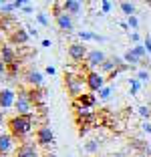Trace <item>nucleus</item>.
I'll list each match as a JSON object with an SVG mask.
<instances>
[{"label": "nucleus", "mask_w": 151, "mask_h": 157, "mask_svg": "<svg viewBox=\"0 0 151 157\" xmlns=\"http://www.w3.org/2000/svg\"><path fill=\"white\" fill-rule=\"evenodd\" d=\"M143 46H145L147 55H151V36H149V34H147V36L143 38Z\"/></svg>", "instance_id": "nucleus-37"}, {"label": "nucleus", "mask_w": 151, "mask_h": 157, "mask_svg": "<svg viewBox=\"0 0 151 157\" xmlns=\"http://www.w3.org/2000/svg\"><path fill=\"white\" fill-rule=\"evenodd\" d=\"M107 60V55L103 51H99V48H93V51H89V55H87V59H85V65L89 67L91 71H95L97 67L101 69V65Z\"/></svg>", "instance_id": "nucleus-7"}, {"label": "nucleus", "mask_w": 151, "mask_h": 157, "mask_svg": "<svg viewBox=\"0 0 151 157\" xmlns=\"http://www.w3.org/2000/svg\"><path fill=\"white\" fill-rule=\"evenodd\" d=\"M0 133H2V131H0Z\"/></svg>", "instance_id": "nucleus-50"}, {"label": "nucleus", "mask_w": 151, "mask_h": 157, "mask_svg": "<svg viewBox=\"0 0 151 157\" xmlns=\"http://www.w3.org/2000/svg\"><path fill=\"white\" fill-rule=\"evenodd\" d=\"M14 103H16V93L12 89H0V109L6 111V109L14 107Z\"/></svg>", "instance_id": "nucleus-10"}, {"label": "nucleus", "mask_w": 151, "mask_h": 157, "mask_svg": "<svg viewBox=\"0 0 151 157\" xmlns=\"http://www.w3.org/2000/svg\"><path fill=\"white\" fill-rule=\"evenodd\" d=\"M149 143H151V139H149Z\"/></svg>", "instance_id": "nucleus-48"}, {"label": "nucleus", "mask_w": 151, "mask_h": 157, "mask_svg": "<svg viewBox=\"0 0 151 157\" xmlns=\"http://www.w3.org/2000/svg\"><path fill=\"white\" fill-rule=\"evenodd\" d=\"M2 123H4V113H2V109H0V127H2Z\"/></svg>", "instance_id": "nucleus-43"}, {"label": "nucleus", "mask_w": 151, "mask_h": 157, "mask_svg": "<svg viewBox=\"0 0 151 157\" xmlns=\"http://www.w3.org/2000/svg\"><path fill=\"white\" fill-rule=\"evenodd\" d=\"M131 40L135 42V44H139V34L137 33H131Z\"/></svg>", "instance_id": "nucleus-40"}, {"label": "nucleus", "mask_w": 151, "mask_h": 157, "mask_svg": "<svg viewBox=\"0 0 151 157\" xmlns=\"http://www.w3.org/2000/svg\"><path fill=\"white\" fill-rule=\"evenodd\" d=\"M105 81H107V78L103 77L99 71H89V73L85 75V83H87L89 93H99L101 89H105L107 87Z\"/></svg>", "instance_id": "nucleus-4"}, {"label": "nucleus", "mask_w": 151, "mask_h": 157, "mask_svg": "<svg viewBox=\"0 0 151 157\" xmlns=\"http://www.w3.org/2000/svg\"><path fill=\"white\" fill-rule=\"evenodd\" d=\"M85 151L87 153H97L99 151V141H95V139H91V141H87V143H85Z\"/></svg>", "instance_id": "nucleus-27"}, {"label": "nucleus", "mask_w": 151, "mask_h": 157, "mask_svg": "<svg viewBox=\"0 0 151 157\" xmlns=\"http://www.w3.org/2000/svg\"><path fill=\"white\" fill-rule=\"evenodd\" d=\"M0 78H8V67L0 60Z\"/></svg>", "instance_id": "nucleus-34"}, {"label": "nucleus", "mask_w": 151, "mask_h": 157, "mask_svg": "<svg viewBox=\"0 0 151 157\" xmlns=\"http://www.w3.org/2000/svg\"><path fill=\"white\" fill-rule=\"evenodd\" d=\"M95 105H97L95 93H83L81 97L75 99V107H79V109H93Z\"/></svg>", "instance_id": "nucleus-12"}, {"label": "nucleus", "mask_w": 151, "mask_h": 157, "mask_svg": "<svg viewBox=\"0 0 151 157\" xmlns=\"http://www.w3.org/2000/svg\"><path fill=\"white\" fill-rule=\"evenodd\" d=\"M52 143H55V133H52V129H50L48 125L38 127L37 129V145L46 147V145H52Z\"/></svg>", "instance_id": "nucleus-8"}, {"label": "nucleus", "mask_w": 151, "mask_h": 157, "mask_svg": "<svg viewBox=\"0 0 151 157\" xmlns=\"http://www.w3.org/2000/svg\"><path fill=\"white\" fill-rule=\"evenodd\" d=\"M117 69V67H115V60H113V56H107V60L105 63H103V65H101V75H103V77H109L111 73H113V71Z\"/></svg>", "instance_id": "nucleus-20"}, {"label": "nucleus", "mask_w": 151, "mask_h": 157, "mask_svg": "<svg viewBox=\"0 0 151 157\" xmlns=\"http://www.w3.org/2000/svg\"><path fill=\"white\" fill-rule=\"evenodd\" d=\"M28 95H30V101H32V107H42L45 109V89H28Z\"/></svg>", "instance_id": "nucleus-17"}, {"label": "nucleus", "mask_w": 151, "mask_h": 157, "mask_svg": "<svg viewBox=\"0 0 151 157\" xmlns=\"http://www.w3.org/2000/svg\"><path fill=\"white\" fill-rule=\"evenodd\" d=\"M77 34H79V38H81V42H85V40L105 42V40H107L105 36H101V34H97V33H91V30H81V33H77Z\"/></svg>", "instance_id": "nucleus-19"}, {"label": "nucleus", "mask_w": 151, "mask_h": 157, "mask_svg": "<svg viewBox=\"0 0 151 157\" xmlns=\"http://www.w3.org/2000/svg\"><path fill=\"white\" fill-rule=\"evenodd\" d=\"M141 131L151 137V121H143V123H141Z\"/></svg>", "instance_id": "nucleus-35"}, {"label": "nucleus", "mask_w": 151, "mask_h": 157, "mask_svg": "<svg viewBox=\"0 0 151 157\" xmlns=\"http://www.w3.org/2000/svg\"><path fill=\"white\" fill-rule=\"evenodd\" d=\"M41 44H42V46H50V40H48V38H42Z\"/></svg>", "instance_id": "nucleus-42"}, {"label": "nucleus", "mask_w": 151, "mask_h": 157, "mask_svg": "<svg viewBox=\"0 0 151 157\" xmlns=\"http://www.w3.org/2000/svg\"><path fill=\"white\" fill-rule=\"evenodd\" d=\"M119 8H121V12H123L127 18L129 16H135V4H133V2H121Z\"/></svg>", "instance_id": "nucleus-22"}, {"label": "nucleus", "mask_w": 151, "mask_h": 157, "mask_svg": "<svg viewBox=\"0 0 151 157\" xmlns=\"http://www.w3.org/2000/svg\"><path fill=\"white\" fill-rule=\"evenodd\" d=\"M0 60L4 63L6 67H10V65H14L16 63V51L12 48V44H2V48H0Z\"/></svg>", "instance_id": "nucleus-14"}, {"label": "nucleus", "mask_w": 151, "mask_h": 157, "mask_svg": "<svg viewBox=\"0 0 151 157\" xmlns=\"http://www.w3.org/2000/svg\"><path fill=\"white\" fill-rule=\"evenodd\" d=\"M111 93H113V89H111V87H105V89H101V91L97 93V95H99L101 101H107V99L111 97Z\"/></svg>", "instance_id": "nucleus-29"}, {"label": "nucleus", "mask_w": 151, "mask_h": 157, "mask_svg": "<svg viewBox=\"0 0 151 157\" xmlns=\"http://www.w3.org/2000/svg\"><path fill=\"white\" fill-rule=\"evenodd\" d=\"M127 24L133 28V30H137V28H139V18H137V16H129V18H127Z\"/></svg>", "instance_id": "nucleus-33"}, {"label": "nucleus", "mask_w": 151, "mask_h": 157, "mask_svg": "<svg viewBox=\"0 0 151 157\" xmlns=\"http://www.w3.org/2000/svg\"><path fill=\"white\" fill-rule=\"evenodd\" d=\"M28 38H30V34H28V30L24 26H18L16 30H12V33L8 34V40H10V44H26L28 42Z\"/></svg>", "instance_id": "nucleus-11"}, {"label": "nucleus", "mask_w": 151, "mask_h": 157, "mask_svg": "<svg viewBox=\"0 0 151 157\" xmlns=\"http://www.w3.org/2000/svg\"><path fill=\"white\" fill-rule=\"evenodd\" d=\"M147 4H149V6H151V0H147Z\"/></svg>", "instance_id": "nucleus-46"}, {"label": "nucleus", "mask_w": 151, "mask_h": 157, "mask_svg": "<svg viewBox=\"0 0 151 157\" xmlns=\"http://www.w3.org/2000/svg\"><path fill=\"white\" fill-rule=\"evenodd\" d=\"M137 115L141 117L143 121H151V107H147V105H139V107H137Z\"/></svg>", "instance_id": "nucleus-24"}, {"label": "nucleus", "mask_w": 151, "mask_h": 157, "mask_svg": "<svg viewBox=\"0 0 151 157\" xmlns=\"http://www.w3.org/2000/svg\"><path fill=\"white\" fill-rule=\"evenodd\" d=\"M137 157H145V155H137Z\"/></svg>", "instance_id": "nucleus-47"}, {"label": "nucleus", "mask_w": 151, "mask_h": 157, "mask_svg": "<svg viewBox=\"0 0 151 157\" xmlns=\"http://www.w3.org/2000/svg\"><path fill=\"white\" fill-rule=\"evenodd\" d=\"M46 75H50V77L56 75V69H55V67H46Z\"/></svg>", "instance_id": "nucleus-39"}, {"label": "nucleus", "mask_w": 151, "mask_h": 157, "mask_svg": "<svg viewBox=\"0 0 151 157\" xmlns=\"http://www.w3.org/2000/svg\"><path fill=\"white\" fill-rule=\"evenodd\" d=\"M32 10H34V8H32L30 4H26V6L22 8V12H24V14H32Z\"/></svg>", "instance_id": "nucleus-38"}, {"label": "nucleus", "mask_w": 151, "mask_h": 157, "mask_svg": "<svg viewBox=\"0 0 151 157\" xmlns=\"http://www.w3.org/2000/svg\"><path fill=\"white\" fill-rule=\"evenodd\" d=\"M111 8H113V4H111L109 0H103V2H101V12L103 14H109Z\"/></svg>", "instance_id": "nucleus-32"}, {"label": "nucleus", "mask_w": 151, "mask_h": 157, "mask_svg": "<svg viewBox=\"0 0 151 157\" xmlns=\"http://www.w3.org/2000/svg\"><path fill=\"white\" fill-rule=\"evenodd\" d=\"M24 81L30 85V89H41L42 83H45L42 73H38V71H34V69H28V71H26V75H24Z\"/></svg>", "instance_id": "nucleus-15"}, {"label": "nucleus", "mask_w": 151, "mask_h": 157, "mask_svg": "<svg viewBox=\"0 0 151 157\" xmlns=\"http://www.w3.org/2000/svg\"><path fill=\"white\" fill-rule=\"evenodd\" d=\"M123 60H125V63H127L129 67H137V65H141V63H143V60L139 59L137 55H133L131 51H127V52H125V55H123Z\"/></svg>", "instance_id": "nucleus-21"}, {"label": "nucleus", "mask_w": 151, "mask_h": 157, "mask_svg": "<svg viewBox=\"0 0 151 157\" xmlns=\"http://www.w3.org/2000/svg\"><path fill=\"white\" fill-rule=\"evenodd\" d=\"M37 20H38V24H42V26H48V16H46V12H38Z\"/></svg>", "instance_id": "nucleus-31"}, {"label": "nucleus", "mask_w": 151, "mask_h": 157, "mask_svg": "<svg viewBox=\"0 0 151 157\" xmlns=\"http://www.w3.org/2000/svg\"><path fill=\"white\" fill-rule=\"evenodd\" d=\"M129 51H131L133 55H137L141 60L147 59V51H145V46H143V44H133V48H129Z\"/></svg>", "instance_id": "nucleus-25"}, {"label": "nucleus", "mask_w": 151, "mask_h": 157, "mask_svg": "<svg viewBox=\"0 0 151 157\" xmlns=\"http://www.w3.org/2000/svg\"><path fill=\"white\" fill-rule=\"evenodd\" d=\"M63 10L75 18V16L81 14V4H79L77 0H64V2H63Z\"/></svg>", "instance_id": "nucleus-18"}, {"label": "nucleus", "mask_w": 151, "mask_h": 157, "mask_svg": "<svg viewBox=\"0 0 151 157\" xmlns=\"http://www.w3.org/2000/svg\"><path fill=\"white\" fill-rule=\"evenodd\" d=\"M34 113H30V115H14L12 119H8V133L12 135L14 139H18V141H22L28 137V135L32 133V123H34Z\"/></svg>", "instance_id": "nucleus-1"}, {"label": "nucleus", "mask_w": 151, "mask_h": 157, "mask_svg": "<svg viewBox=\"0 0 151 157\" xmlns=\"http://www.w3.org/2000/svg\"><path fill=\"white\" fill-rule=\"evenodd\" d=\"M97 157H101V155H97Z\"/></svg>", "instance_id": "nucleus-49"}, {"label": "nucleus", "mask_w": 151, "mask_h": 157, "mask_svg": "<svg viewBox=\"0 0 151 157\" xmlns=\"http://www.w3.org/2000/svg\"><path fill=\"white\" fill-rule=\"evenodd\" d=\"M50 8H52V16H55V18L64 12V10H63V4H59V2H52V6H50Z\"/></svg>", "instance_id": "nucleus-30"}, {"label": "nucleus", "mask_w": 151, "mask_h": 157, "mask_svg": "<svg viewBox=\"0 0 151 157\" xmlns=\"http://www.w3.org/2000/svg\"><path fill=\"white\" fill-rule=\"evenodd\" d=\"M14 2H4V4L0 6V14H6V16H12V12H14Z\"/></svg>", "instance_id": "nucleus-26"}, {"label": "nucleus", "mask_w": 151, "mask_h": 157, "mask_svg": "<svg viewBox=\"0 0 151 157\" xmlns=\"http://www.w3.org/2000/svg\"><path fill=\"white\" fill-rule=\"evenodd\" d=\"M2 4H4V0H0V6H2Z\"/></svg>", "instance_id": "nucleus-45"}, {"label": "nucleus", "mask_w": 151, "mask_h": 157, "mask_svg": "<svg viewBox=\"0 0 151 157\" xmlns=\"http://www.w3.org/2000/svg\"><path fill=\"white\" fill-rule=\"evenodd\" d=\"M55 20H56V26H59L63 33H71V30L75 28V18L71 16V14H67V12H63L60 16H56Z\"/></svg>", "instance_id": "nucleus-16"}, {"label": "nucleus", "mask_w": 151, "mask_h": 157, "mask_svg": "<svg viewBox=\"0 0 151 157\" xmlns=\"http://www.w3.org/2000/svg\"><path fill=\"white\" fill-rule=\"evenodd\" d=\"M135 78H139L141 83H145V81H151V71H147V69L137 71V77H135Z\"/></svg>", "instance_id": "nucleus-28"}, {"label": "nucleus", "mask_w": 151, "mask_h": 157, "mask_svg": "<svg viewBox=\"0 0 151 157\" xmlns=\"http://www.w3.org/2000/svg\"><path fill=\"white\" fill-rule=\"evenodd\" d=\"M67 52H69L71 60H75V63H85V59H87V55H89V48L85 46V42H71Z\"/></svg>", "instance_id": "nucleus-5"}, {"label": "nucleus", "mask_w": 151, "mask_h": 157, "mask_svg": "<svg viewBox=\"0 0 151 157\" xmlns=\"http://www.w3.org/2000/svg\"><path fill=\"white\" fill-rule=\"evenodd\" d=\"M119 26H121V28H123V30H127V28H129V24H127V20H125V22H123V20H121V22H119Z\"/></svg>", "instance_id": "nucleus-41"}, {"label": "nucleus", "mask_w": 151, "mask_h": 157, "mask_svg": "<svg viewBox=\"0 0 151 157\" xmlns=\"http://www.w3.org/2000/svg\"><path fill=\"white\" fill-rule=\"evenodd\" d=\"M141 81H139V78H131V81H129V95H131V97H135V95H137L139 91H141Z\"/></svg>", "instance_id": "nucleus-23"}, {"label": "nucleus", "mask_w": 151, "mask_h": 157, "mask_svg": "<svg viewBox=\"0 0 151 157\" xmlns=\"http://www.w3.org/2000/svg\"><path fill=\"white\" fill-rule=\"evenodd\" d=\"M26 30H28V34H30V36H34V38L38 36V30H37V26H34V24L28 22V24H26Z\"/></svg>", "instance_id": "nucleus-36"}, {"label": "nucleus", "mask_w": 151, "mask_h": 157, "mask_svg": "<svg viewBox=\"0 0 151 157\" xmlns=\"http://www.w3.org/2000/svg\"><path fill=\"white\" fill-rule=\"evenodd\" d=\"M14 157H41V155H38L37 145L30 143V141H24V143L18 145V149H16Z\"/></svg>", "instance_id": "nucleus-13"}, {"label": "nucleus", "mask_w": 151, "mask_h": 157, "mask_svg": "<svg viewBox=\"0 0 151 157\" xmlns=\"http://www.w3.org/2000/svg\"><path fill=\"white\" fill-rule=\"evenodd\" d=\"M64 87L71 97L77 99L83 95V87H87V83H85V77H79L75 73H64Z\"/></svg>", "instance_id": "nucleus-2"}, {"label": "nucleus", "mask_w": 151, "mask_h": 157, "mask_svg": "<svg viewBox=\"0 0 151 157\" xmlns=\"http://www.w3.org/2000/svg\"><path fill=\"white\" fill-rule=\"evenodd\" d=\"M10 153H16V139L10 133H0V157H8Z\"/></svg>", "instance_id": "nucleus-6"}, {"label": "nucleus", "mask_w": 151, "mask_h": 157, "mask_svg": "<svg viewBox=\"0 0 151 157\" xmlns=\"http://www.w3.org/2000/svg\"><path fill=\"white\" fill-rule=\"evenodd\" d=\"M42 157H56V155H55V153H45Z\"/></svg>", "instance_id": "nucleus-44"}, {"label": "nucleus", "mask_w": 151, "mask_h": 157, "mask_svg": "<svg viewBox=\"0 0 151 157\" xmlns=\"http://www.w3.org/2000/svg\"><path fill=\"white\" fill-rule=\"evenodd\" d=\"M129 147H131L133 151H139L141 155H145V157H151V143L145 141V139L131 137V139H129Z\"/></svg>", "instance_id": "nucleus-9"}, {"label": "nucleus", "mask_w": 151, "mask_h": 157, "mask_svg": "<svg viewBox=\"0 0 151 157\" xmlns=\"http://www.w3.org/2000/svg\"><path fill=\"white\" fill-rule=\"evenodd\" d=\"M16 115H30L32 111V101H30V95H28V89H20L16 93Z\"/></svg>", "instance_id": "nucleus-3"}]
</instances>
